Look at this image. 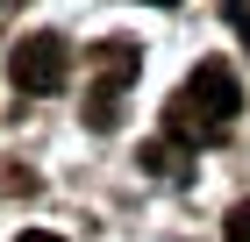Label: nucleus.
Wrapping results in <instances>:
<instances>
[{
    "label": "nucleus",
    "instance_id": "obj_1",
    "mask_svg": "<svg viewBox=\"0 0 250 242\" xmlns=\"http://www.w3.org/2000/svg\"><path fill=\"white\" fill-rule=\"evenodd\" d=\"M236 114H243V86H236V72L222 57H208V64L165 100V135H179L186 149H208V143H222V135L236 129Z\"/></svg>",
    "mask_w": 250,
    "mask_h": 242
},
{
    "label": "nucleus",
    "instance_id": "obj_7",
    "mask_svg": "<svg viewBox=\"0 0 250 242\" xmlns=\"http://www.w3.org/2000/svg\"><path fill=\"white\" fill-rule=\"evenodd\" d=\"M143 7H179V0H143Z\"/></svg>",
    "mask_w": 250,
    "mask_h": 242
},
{
    "label": "nucleus",
    "instance_id": "obj_3",
    "mask_svg": "<svg viewBox=\"0 0 250 242\" xmlns=\"http://www.w3.org/2000/svg\"><path fill=\"white\" fill-rule=\"evenodd\" d=\"M100 78H115V86H129L136 78V43H100Z\"/></svg>",
    "mask_w": 250,
    "mask_h": 242
},
{
    "label": "nucleus",
    "instance_id": "obj_2",
    "mask_svg": "<svg viewBox=\"0 0 250 242\" xmlns=\"http://www.w3.org/2000/svg\"><path fill=\"white\" fill-rule=\"evenodd\" d=\"M7 78H15L21 93H58L64 78H72V43L58 29H36V36H21L15 57H7Z\"/></svg>",
    "mask_w": 250,
    "mask_h": 242
},
{
    "label": "nucleus",
    "instance_id": "obj_6",
    "mask_svg": "<svg viewBox=\"0 0 250 242\" xmlns=\"http://www.w3.org/2000/svg\"><path fill=\"white\" fill-rule=\"evenodd\" d=\"M15 242H58V235H43V228H29V235H15Z\"/></svg>",
    "mask_w": 250,
    "mask_h": 242
},
{
    "label": "nucleus",
    "instance_id": "obj_5",
    "mask_svg": "<svg viewBox=\"0 0 250 242\" xmlns=\"http://www.w3.org/2000/svg\"><path fill=\"white\" fill-rule=\"evenodd\" d=\"M222 235H229V242H250V200H236L229 214H222Z\"/></svg>",
    "mask_w": 250,
    "mask_h": 242
},
{
    "label": "nucleus",
    "instance_id": "obj_4",
    "mask_svg": "<svg viewBox=\"0 0 250 242\" xmlns=\"http://www.w3.org/2000/svg\"><path fill=\"white\" fill-rule=\"evenodd\" d=\"M143 164L165 171V178H186V143H179V135H172V143H150V149H143Z\"/></svg>",
    "mask_w": 250,
    "mask_h": 242
}]
</instances>
